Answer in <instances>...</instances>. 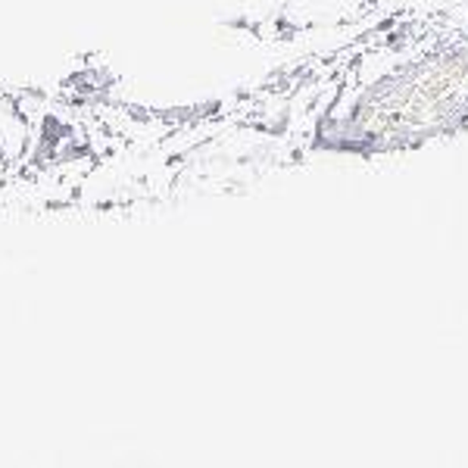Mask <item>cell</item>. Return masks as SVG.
<instances>
[{"mask_svg": "<svg viewBox=\"0 0 468 468\" xmlns=\"http://www.w3.org/2000/svg\"><path fill=\"white\" fill-rule=\"evenodd\" d=\"M209 4H216L222 16L260 26V22L282 16L288 0H209Z\"/></svg>", "mask_w": 468, "mask_h": 468, "instance_id": "1", "label": "cell"}, {"mask_svg": "<svg viewBox=\"0 0 468 468\" xmlns=\"http://www.w3.org/2000/svg\"><path fill=\"white\" fill-rule=\"evenodd\" d=\"M344 13V0H288L282 19L291 26H315Z\"/></svg>", "mask_w": 468, "mask_h": 468, "instance_id": "2", "label": "cell"}]
</instances>
